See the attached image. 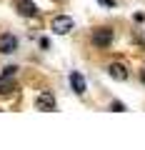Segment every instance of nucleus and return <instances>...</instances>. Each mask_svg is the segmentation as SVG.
Segmentation results:
<instances>
[{
    "label": "nucleus",
    "instance_id": "f257e3e1",
    "mask_svg": "<svg viewBox=\"0 0 145 150\" xmlns=\"http://www.w3.org/2000/svg\"><path fill=\"white\" fill-rule=\"evenodd\" d=\"M18 50V38L13 35V33H3L0 35V53L3 55H10Z\"/></svg>",
    "mask_w": 145,
    "mask_h": 150
},
{
    "label": "nucleus",
    "instance_id": "f03ea898",
    "mask_svg": "<svg viewBox=\"0 0 145 150\" xmlns=\"http://www.w3.org/2000/svg\"><path fill=\"white\" fill-rule=\"evenodd\" d=\"M93 43L98 45V48H108V45L113 43V30L110 28H100V30L93 33Z\"/></svg>",
    "mask_w": 145,
    "mask_h": 150
},
{
    "label": "nucleus",
    "instance_id": "7ed1b4c3",
    "mask_svg": "<svg viewBox=\"0 0 145 150\" xmlns=\"http://www.w3.org/2000/svg\"><path fill=\"white\" fill-rule=\"evenodd\" d=\"M70 30H73V18L58 15L53 20V33H55V35H65V33H70Z\"/></svg>",
    "mask_w": 145,
    "mask_h": 150
},
{
    "label": "nucleus",
    "instance_id": "20e7f679",
    "mask_svg": "<svg viewBox=\"0 0 145 150\" xmlns=\"http://www.w3.org/2000/svg\"><path fill=\"white\" fill-rule=\"evenodd\" d=\"M35 105H38V110H43V112H50V110H55V98H53V93H40L38 95V100H35Z\"/></svg>",
    "mask_w": 145,
    "mask_h": 150
},
{
    "label": "nucleus",
    "instance_id": "39448f33",
    "mask_svg": "<svg viewBox=\"0 0 145 150\" xmlns=\"http://www.w3.org/2000/svg\"><path fill=\"white\" fill-rule=\"evenodd\" d=\"M15 8L20 15L25 18H33V15H38V5L33 3V0H15Z\"/></svg>",
    "mask_w": 145,
    "mask_h": 150
},
{
    "label": "nucleus",
    "instance_id": "423d86ee",
    "mask_svg": "<svg viewBox=\"0 0 145 150\" xmlns=\"http://www.w3.org/2000/svg\"><path fill=\"white\" fill-rule=\"evenodd\" d=\"M108 73H110V78H115V80H128V70H125L123 63H113L108 68Z\"/></svg>",
    "mask_w": 145,
    "mask_h": 150
},
{
    "label": "nucleus",
    "instance_id": "0eeeda50",
    "mask_svg": "<svg viewBox=\"0 0 145 150\" xmlns=\"http://www.w3.org/2000/svg\"><path fill=\"white\" fill-rule=\"evenodd\" d=\"M70 85H73V90H75L78 95H83V93H85V78H83L80 73H73L70 75Z\"/></svg>",
    "mask_w": 145,
    "mask_h": 150
},
{
    "label": "nucleus",
    "instance_id": "6e6552de",
    "mask_svg": "<svg viewBox=\"0 0 145 150\" xmlns=\"http://www.w3.org/2000/svg\"><path fill=\"white\" fill-rule=\"evenodd\" d=\"M13 90H15V85H13V80L8 78V75H0V95H10Z\"/></svg>",
    "mask_w": 145,
    "mask_h": 150
},
{
    "label": "nucleus",
    "instance_id": "1a4fd4ad",
    "mask_svg": "<svg viewBox=\"0 0 145 150\" xmlns=\"http://www.w3.org/2000/svg\"><path fill=\"white\" fill-rule=\"evenodd\" d=\"M15 70H18L15 65H8V68L3 70V75H8V78H13V75H15Z\"/></svg>",
    "mask_w": 145,
    "mask_h": 150
},
{
    "label": "nucleus",
    "instance_id": "9d476101",
    "mask_svg": "<svg viewBox=\"0 0 145 150\" xmlns=\"http://www.w3.org/2000/svg\"><path fill=\"white\" fill-rule=\"evenodd\" d=\"M110 110H115V112H123V110H125V105H123V103H113V105H110Z\"/></svg>",
    "mask_w": 145,
    "mask_h": 150
},
{
    "label": "nucleus",
    "instance_id": "9b49d317",
    "mask_svg": "<svg viewBox=\"0 0 145 150\" xmlns=\"http://www.w3.org/2000/svg\"><path fill=\"white\" fill-rule=\"evenodd\" d=\"M100 3H103V5H108V8H113V5H115L113 0H100Z\"/></svg>",
    "mask_w": 145,
    "mask_h": 150
},
{
    "label": "nucleus",
    "instance_id": "f8f14e48",
    "mask_svg": "<svg viewBox=\"0 0 145 150\" xmlns=\"http://www.w3.org/2000/svg\"><path fill=\"white\" fill-rule=\"evenodd\" d=\"M140 78H143V83H145V70H143V73H140Z\"/></svg>",
    "mask_w": 145,
    "mask_h": 150
}]
</instances>
